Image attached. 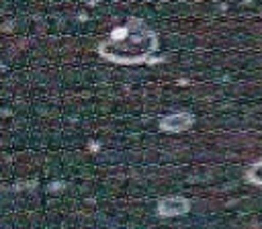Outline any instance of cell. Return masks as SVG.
<instances>
[{
	"mask_svg": "<svg viewBox=\"0 0 262 229\" xmlns=\"http://www.w3.org/2000/svg\"><path fill=\"white\" fill-rule=\"evenodd\" d=\"M248 178H250L252 182H256V184H262V162L254 164V166L248 170Z\"/></svg>",
	"mask_w": 262,
	"mask_h": 229,
	"instance_id": "3",
	"label": "cell"
},
{
	"mask_svg": "<svg viewBox=\"0 0 262 229\" xmlns=\"http://www.w3.org/2000/svg\"><path fill=\"white\" fill-rule=\"evenodd\" d=\"M160 213H164L166 217H172V215H180V213H184L186 209H188V202L186 200H182V198H164L162 202H160Z\"/></svg>",
	"mask_w": 262,
	"mask_h": 229,
	"instance_id": "2",
	"label": "cell"
},
{
	"mask_svg": "<svg viewBox=\"0 0 262 229\" xmlns=\"http://www.w3.org/2000/svg\"><path fill=\"white\" fill-rule=\"evenodd\" d=\"M156 47V37L139 20L129 22L125 29L113 33L108 41L102 43L100 53L113 61H139L145 59Z\"/></svg>",
	"mask_w": 262,
	"mask_h": 229,
	"instance_id": "1",
	"label": "cell"
}]
</instances>
